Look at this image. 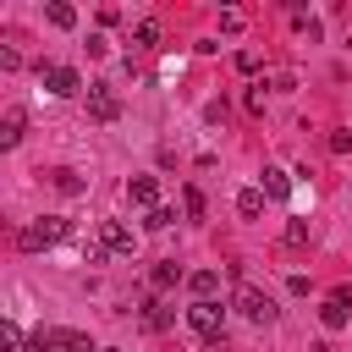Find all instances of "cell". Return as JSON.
<instances>
[{
    "mask_svg": "<svg viewBox=\"0 0 352 352\" xmlns=\"http://www.w3.org/2000/svg\"><path fill=\"white\" fill-rule=\"evenodd\" d=\"M182 209L198 220V214H204V192H198V187H187V192H182Z\"/></svg>",
    "mask_w": 352,
    "mask_h": 352,
    "instance_id": "20",
    "label": "cell"
},
{
    "mask_svg": "<svg viewBox=\"0 0 352 352\" xmlns=\"http://www.w3.org/2000/svg\"><path fill=\"white\" fill-rule=\"evenodd\" d=\"M60 346H66V352H99V346H94L88 336H77V330H60Z\"/></svg>",
    "mask_w": 352,
    "mask_h": 352,
    "instance_id": "17",
    "label": "cell"
},
{
    "mask_svg": "<svg viewBox=\"0 0 352 352\" xmlns=\"http://www.w3.org/2000/svg\"><path fill=\"white\" fill-rule=\"evenodd\" d=\"M132 44H138V50H154V44H160V22H154V16H143V22L132 28Z\"/></svg>",
    "mask_w": 352,
    "mask_h": 352,
    "instance_id": "14",
    "label": "cell"
},
{
    "mask_svg": "<svg viewBox=\"0 0 352 352\" xmlns=\"http://www.w3.org/2000/svg\"><path fill=\"white\" fill-rule=\"evenodd\" d=\"M82 99H88V116H94L99 126H110V121L121 116V94H116L110 82H88V94H82Z\"/></svg>",
    "mask_w": 352,
    "mask_h": 352,
    "instance_id": "4",
    "label": "cell"
},
{
    "mask_svg": "<svg viewBox=\"0 0 352 352\" xmlns=\"http://www.w3.org/2000/svg\"><path fill=\"white\" fill-rule=\"evenodd\" d=\"M187 292H192V302H214L220 275H214V270H192V275H187Z\"/></svg>",
    "mask_w": 352,
    "mask_h": 352,
    "instance_id": "10",
    "label": "cell"
},
{
    "mask_svg": "<svg viewBox=\"0 0 352 352\" xmlns=\"http://www.w3.org/2000/svg\"><path fill=\"white\" fill-rule=\"evenodd\" d=\"M126 204L132 209H160V182L154 176H126Z\"/></svg>",
    "mask_w": 352,
    "mask_h": 352,
    "instance_id": "6",
    "label": "cell"
},
{
    "mask_svg": "<svg viewBox=\"0 0 352 352\" xmlns=\"http://www.w3.org/2000/svg\"><path fill=\"white\" fill-rule=\"evenodd\" d=\"M16 143H22V110H11L0 121V148H16Z\"/></svg>",
    "mask_w": 352,
    "mask_h": 352,
    "instance_id": "15",
    "label": "cell"
},
{
    "mask_svg": "<svg viewBox=\"0 0 352 352\" xmlns=\"http://www.w3.org/2000/svg\"><path fill=\"white\" fill-rule=\"evenodd\" d=\"M176 280H182V270H176V258H160V264L148 270V286H154V292H170Z\"/></svg>",
    "mask_w": 352,
    "mask_h": 352,
    "instance_id": "11",
    "label": "cell"
},
{
    "mask_svg": "<svg viewBox=\"0 0 352 352\" xmlns=\"http://www.w3.org/2000/svg\"><path fill=\"white\" fill-rule=\"evenodd\" d=\"M286 242H292V248H302V242H308V226H302V220H292V226H286Z\"/></svg>",
    "mask_w": 352,
    "mask_h": 352,
    "instance_id": "26",
    "label": "cell"
},
{
    "mask_svg": "<svg viewBox=\"0 0 352 352\" xmlns=\"http://www.w3.org/2000/svg\"><path fill=\"white\" fill-rule=\"evenodd\" d=\"M104 258H110V248H104V242H99V236H94V242H88V248H82V264H104Z\"/></svg>",
    "mask_w": 352,
    "mask_h": 352,
    "instance_id": "21",
    "label": "cell"
},
{
    "mask_svg": "<svg viewBox=\"0 0 352 352\" xmlns=\"http://www.w3.org/2000/svg\"><path fill=\"white\" fill-rule=\"evenodd\" d=\"M44 16H50L55 28H77V11H72L66 0H50V6H44Z\"/></svg>",
    "mask_w": 352,
    "mask_h": 352,
    "instance_id": "16",
    "label": "cell"
},
{
    "mask_svg": "<svg viewBox=\"0 0 352 352\" xmlns=\"http://www.w3.org/2000/svg\"><path fill=\"white\" fill-rule=\"evenodd\" d=\"M0 66L16 72V66H22V50H16V44H0Z\"/></svg>",
    "mask_w": 352,
    "mask_h": 352,
    "instance_id": "22",
    "label": "cell"
},
{
    "mask_svg": "<svg viewBox=\"0 0 352 352\" xmlns=\"http://www.w3.org/2000/svg\"><path fill=\"white\" fill-rule=\"evenodd\" d=\"M72 236V226L60 220V214H44V220H28L22 231H16V248L22 253H38V248H55V242H66Z\"/></svg>",
    "mask_w": 352,
    "mask_h": 352,
    "instance_id": "1",
    "label": "cell"
},
{
    "mask_svg": "<svg viewBox=\"0 0 352 352\" xmlns=\"http://www.w3.org/2000/svg\"><path fill=\"white\" fill-rule=\"evenodd\" d=\"M236 214H248V220L264 214V187H242V192H236Z\"/></svg>",
    "mask_w": 352,
    "mask_h": 352,
    "instance_id": "13",
    "label": "cell"
},
{
    "mask_svg": "<svg viewBox=\"0 0 352 352\" xmlns=\"http://www.w3.org/2000/svg\"><path fill=\"white\" fill-rule=\"evenodd\" d=\"M258 187H264V198H270V204L292 198V176H286L280 165H264V182H258Z\"/></svg>",
    "mask_w": 352,
    "mask_h": 352,
    "instance_id": "9",
    "label": "cell"
},
{
    "mask_svg": "<svg viewBox=\"0 0 352 352\" xmlns=\"http://www.w3.org/2000/svg\"><path fill=\"white\" fill-rule=\"evenodd\" d=\"M99 352H116V346H99Z\"/></svg>",
    "mask_w": 352,
    "mask_h": 352,
    "instance_id": "27",
    "label": "cell"
},
{
    "mask_svg": "<svg viewBox=\"0 0 352 352\" xmlns=\"http://www.w3.org/2000/svg\"><path fill=\"white\" fill-rule=\"evenodd\" d=\"M170 220H176V209H165V204H160V209H148V220H143V226H148V231H165Z\"/></svg>",
    "mask_w": 352,
    "mask_h": 352,
    "instance_id": "18",
    "label": "cell"
},
{
    "mask_svg": "<svg viewBox=\"0 0 352 352\" xmlns=\"http://www.w3.org/2000/svg\"><path fill=\"white\" fill-rule=\"evenodd\" d=\"M346 319H352L346 292H336V297H324V302H319V324H324V330H346Z\"/></svg>",
    "mask_w": 352,
    "mask_h": 352,
    "instance_id": "8",
    "label": "cell"
},
{
    "mask_svg": "<svg viewBox=\"0 0 352 352\" xmlns=\"http://www.w3.org/2000/svg\"><path fill=\"white\" fill-rule=\"evenodd\" d=\"M231 308H236L242 319H253V324H270V319H275V297H270V292H258L253 280H236Z\"/></svg>",
    "mask_w": 352,
    "mask_h": 352,
    "instance_id": "2",
    "label": "cell"
},
{
    "mask_svg": "<svg viewBox=\"0 0 352 352\" xmlns=\"http://www.w3.org/2000/svg\"><path fill=\"white\" fill-rule=\"evenodd\" d=\"M270 88H275V94H292L297 82H292V72H270Z\"/></svg>",
    "mask_w": 352,
    "mask_h": 352,
    "instance_id": "24",
    "label": "cell"
},
{
    "mask_svg": "<svg viewBox=\"0 0 352 352\" xmlns=\"http://www.w3.org/2000/svg\"><path fill=\"white\" fill-rule=\"evenodd\" d=\"M99 242H104L110 253H132V242H138V236H132V226H126V220H99Z\"/></svg>",
    "mask_w": 352,
    "mask_h": 352,
    "instance_id": "7",
    "label": "cell"
},
{
    "mask_svg": "<svg viewBox=\"0 0 352 352\" xmlns=\"http://www.w3.org/2000/svg\"><path fill=\"white\" fill-rule=\"evenodd\" d=\"M187 330L220 346V330H226V308H220V302H192V308H187Z\"/></svg>",
    "mask_w": 352,
    "mask_h": 352,
    "instance_id": "3",
    "label": "cell"
},
{
    "mask_svg": "<svg viewBox=\"0 0 352 352\" xmlns=\"http://www.w3.org/2000/svg\"><path fill=\"white\" fill-rule=\"evenodd\" d=\"M330 154H352V132H330Z\"/></svg>",
    "mask_w": 352,
    "mask_h": 352,
    "instance_id": "25",
    "label": "cell"
},
{
    "mask_svg": "<svg viewBox=\"0 0 352 352\" xmlns=\"http://www.w3.org/2000/svg\"><path fill=\"white\" fill-rule=\"evenodd\" d=\"M236 72H248V77H253V72H258V55H253V50H236Z\"/></svg>",
    "mask_w": 352,
    "mask_h": 352,
    "instance_id": "23",
    "label": "cell"
},
{
    "mask_svg": "<svg viewBox=\"0 0 352 352\" xmlns=\"http://www.w3.org/2000/svg\"><path fill=\"white\" fill-rule=\"evenodd\" d=\"M143 324H148V330H170V324H176V314H170L165 302H154V297H148V302H143Z\"/></svg>",
    "mask_w": 352,
    "mask_h": 352,
    "instance_id": "12",
    "label": "cell"
},
{
    "mask_svg": "<svg viewBox=\"0 0 352 352\" xmlns=\"http://www.w3.org/2000/svg\"><path fill=\"white\" fill-rule=\"evenodd\" d=\"M38 77H44V88H50L55 99H72V94H82V77H77V66H38Z\"/></svg>",
    "mask_w": 352,
    "mask_h": 352,
    "instance_id": "5",
    "label": "cell"
},
{
    "mask_svg": "<svg viewBox=\"0 0 352 352\" xmlns=\"http://www.w3.org/2000/svg\"><path fill=\"white\" fill-rule=\"evenodd\" d=\"M55 187H60V192H82V176H77V170H55Z\"/></svg>",
    "mask_w": 352,
    "mask_h": 352,
    "instance_id": "19",
    "label": "cell"
}]
</instances>
